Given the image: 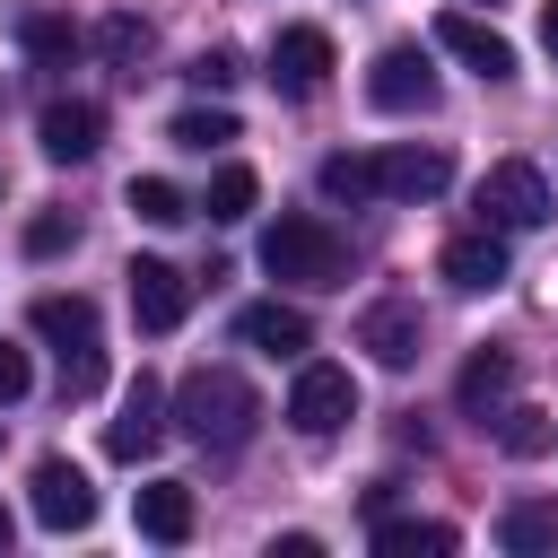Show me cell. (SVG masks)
Returning <instances> with one entry per match:
<instances>
[{"mask_svg":"<svg viewBox=\"0 0 558 558\" xmlns=\"http://www.w3.org/2000/svg\"><path fill=\"white\" fill-rule=\"evenodd\" d=\"M166 418L192 436V445H244L253 436V418H262V401H253V384L235 375V366H192L183 384H174V401H166Z\"/></svg>","mask_w":558,"mask_h":558,"instance_id":"obj_1","label":"cell"},{"mask_svg":"<svg viewBox=\"0 0 558 558\" xmlns=\"http://www.w3.org/2000/svg\"><path fill=\"white\" fill-rule=\"evenodd\" d=\"M262 270L288 279V288H340L349 279V244L323 227V218H279L262 235Z\"/></svg>","mask_w":558,"mask_h":558,"instance_id":"obj_2","label":"cell"},{"mask_svg":"<svg viewBox=\"0 0 558 558\" xmlns=\"http://www.w3.org/2000/svg\"><path fill=\"white\" fill-rule=\"evenodd\" d=\"M35 331L61 349V392L87 401L105 384V349H96V305L87 296H35Z\"/></svg>","mask_w":558,"mask_h":558,"instance_id":"obj_3","label":"cell"},{"mask_svg":"<svg viewBox=\"0 0 558 558\" xmlns=\"http://www.w3.org/2000/svg\"><path fill=\"white\" fill-rule=\"evenodd\" d=\"M541 218H549V174L532 157H497L480 174V227L514 235V227H541Z\"/></svg>","mask_w":558,"mask_h":558,"instance_id":"obj_4","label":"cell"},{"mask_svg":"<svg viewBox=\"0 0 558 558\" xmlns=\"http://www.w3.org/2000/svg\"><path fill=\"white\" fill-rule=\"evenodd\" d=\"M349 418H357V375H349V366L305 357V366H296V384H288V427H296V436H340Z\"/></svg>","mask_w":558,"mask_h":558,"instance_id":"obj_5","label":"cell"},{"mask_svg":"<svg viewBox=\"0 0 558 558\" xmlns=\"http://www.w3.org/2000/svg\"><path fill=\"white\" fill-rule=\"evenodd\" d=\"M366 105L375 113H436V61L418 44H384L366 61Z\"/></svg>","mask_w":558,"mask_h":558,"instance_id":"obj_6","label":"cell"},{"mask_svg":"<svg viewBox=\"0 0 558 558\" xmlns=\"http://www.w3.org/2000/svg\"><path fill=\"white\" fill-rule=\"evenodd\" d=\"M26 497H35V523L44 532H87L96 523V488H87V471L70 453H44L35 480H26Z\"/></svg>","mask_w":558,"mask_h":558,"instance_id":"obj_7","label":"cell"},{"mask_svg":"<svg viewBox=\"0 0 558 558\" xmlns=\"http://www.w3.org/2000/svg\"><path fill=\"white\" fill-rule=\"evenodd\" d=\"M157 445H166V384H157V375H131L122 418L105 427V453H113V462H148Z\"/></svg>","mask_w":558,"mask_h":558,"instance_id":"obj_8","label":"cell"},{"mask_svg":"<svg viewBox=\"0 0 558 558\" xmlns=\"http://www.w3.org/2000/svg\"><path fill=\"white\" fill-rule=\"evenodd\" d=\"M436 44H445L471 78H488V87H506V78H514V44H506L497 26H480L471 9H445V17H436Z\"/></svg>","mask_w":558,"mask_h":558,"instance_id":"obj_9","label":"cell"},{"mask_svg":"<svg viewBox=\"0 0 558 558\" xmlns=\"http://www.w3.org/2000/svg\"><path fill=\"white\" fill-rule=\"evenodd\" d=\"M331 78V35L323 26H279L270 35V87L279 96H323Z\"/></svg>","mask_w":558,"mask_h":558,"instance_id":"obj_10","label":"cell"},{"mask_svg":"<svg viewBox=\"0 0 558 558\" xmlns=\"http://www.w3.org/2000/svg\"><path fill=\"white\" fill-rule=\"evenodd\" d=\"M131 314H140V331H174L183 314H192V279L174 270V262H157V253H140L131 270Z\"/></svg>","mask_w":558,"mask_h":558,"instance_id":"obj_11","label":"cell"},{"mask_svg":"<svg viewBox=\"0 0 558 558\" xmlns=\"http://www.w3.org/2000/svg\"><path fill=\"white\" fill-rule=\"evenodd\" d=\"M418 340H427V323H418V305H401V296H384V305H366L357 314V349L375 357V366H418Z\"/></svg>","mask_w":558,"mask_h":558,"instance_id":"obj_12","label":"cell"},{"mask_svg":"<svg viewBox=\"0 0 558 558\" xmlns=\"http://www.w3.org/2000/svg\"><path fill=\"white\" fill-rule=\"evenodd\" d=\"M436 270H445V288H462V296H488V288H506V235H497V227H471V235H453V244L436 253Z\"/></svg>","mask_w":558,"mask_h":558,"instance_id":"obj_13","label":"cell"},{"mask_svg":"<svg viewBox=\"0 0 558 558\" xmlns=\"http://www.w3.org/2000/svg\"><path fill=\"white\" fill-rule=\"evenodd\" d=\"M35 140H44V157H52V166H87V157H96V140H105V113H96L87 96H61V105H44Z\"/></svg>","mask_w":558,"mask_h":558,"instance_id":"obj_14","label":"cell"},{"mask_svg":"<svg viewBox=\"0 0 558 558\" xmlns=\"http://www.w3.org/2000/svg\"><path fill=\"white\" fill-rule=\"evenodd\" d=\"M445 183H453V157L445 148H418L410 140V148H384L375 157V192H392V201H436Z\"/></svg>","mask_w":558,"mask_h":558,"instance_id":"obj_15","label":"cell"},{"mask_svg":"<svg viewBox=\"0 0 558 558\" xmlns=\"http://www.w3.org/2000/svg\"><path fill=\"white\" fill-rule=\"evenodd\" d=\"M235 340L262 349V357H305V349H314V323L270 296V305H244V314H235Z\"/></svg>","mask_w":558,"mask_h":558,"instance_id":"obj_16","label":"cell"},{"mask_svg":"<svg viewBox=\"0 0 558 558\" xmlns=\"http://www.w3.org/2000/svg\"><path fill=\"white\" fill-rule=\"evenodd\" d=\"M497 549L514 558H558V497H514L497 514Z\"/></svg>","mask_w":558,"mask_h":558,"instance_id":"obj_17","label":"cell"},{"mask_svg":"<svg viewBox=\"0 0 558 558\" xmlns=\"http://www.w3.org/2000/svg\"><path fill=\"white\" fill-rule=\"evenodd\" d=\"M131 514H140V532L166 541V549L192 541V488H183V480H148V488L131 497Z\"/></svg>","mask_w":558,"mask_h":558,"instance_id":"obj_18","label":"cell"},{"mask_svg":"<svg viewBox=\"0 0 558 558\" xmlns=\"http://www.w3.org/2000/svg\"><path fill=\"white\" fill-rule=\"evenodd\" d=\"M506 384H514V357H506V349H471L462 375H453V401H462L471 418H488V410L506 401Z\"/></svg>","mask_w":558,"mask_h":558,"instance_id":"obj_19","label":"cell"},{"mask_svg":"<svg viewBox=\"0 0 558 558\" xmlns=\"http://www.w3.org/2000/svg\"><path fill=\"white\" fill-rule=\"evenodd\" d=\"M166 140H174V148H192V157H209V148H227V140H244V122H235L227 105H183V113L166 122Z\"/></svg>","mask_w":558,"mask_h":558,"instance_id":"obj_20","label":"cell"},{"mask_svg":"<svg viewBox=\"0 0 558 558\" xmlns=\"http://www.w3.org/2000/svg\"><path fill=\"white\" fill-rule=\"evenodd\" d=\"M375 549H384V558H453V523L392 514V523H375Z\"/></svg>","mask_w":558,"mask_h":558,"instance_id":"obj_21","label":"cell"},{"mask_svg":"<svg viewBox=\"0 0 558 558\" xmlns=\"http://www.w3.org/2000/svg\"><path fill=\"white\" fill-rule=\"evenodd\" d=\"M253 201H262V183H253V166H218V174H209V192H201V209H209V227H235V218H253Z\"/></svg>","mask_w":558,"mask_h":558,"instance_id":"obj_22","label":"cell"},{"mask_svg":"<svg viewBox=\"0 0 558 558\" xmlns=\"http://www.w3.org/2000/svg\"><path fill=\"white\" fill-rule=\"evenodd\" d=\"M17 44H26L35 61H70V52H78V26L52 17V9H26V17H17Z\"/></svg>","mask_w":558,"mask_h":558,"instance_id":"obj_23","label":"cell"},{"mask_svg":"<svg viewBox=\"0 0 558 558\" xmlns=\"http://www.w3.org/2000/svg\"><path fill=\"white\" fill-rule=\"evenodd\" d=\"M314 183H323V201H375V157H349V148H331Z\"/></svg>","mask_w":558,"mask_h":558,"instance_id":"obj_24","label":"cell"},{"mask_svg":"<svg viewBox=\"0 0 558 558\" xmlns=\"http://www.w3.org/2000/svg\"><path fill=\"white\" fill-rule=\"evenodd\" d=\"M131 218H148V227H183V218H192V201H183L166 174H140V183H131Z\"/></svg>","mask_w":558,"mask_h":558,"instance_id":"obj_25","label":"cell"},{"mask_svg":"<svg viewBox=\"0 0 558 558\" xmlns=\"http://www.w3.org/2000/svg\"><path fill=\"white\" fill-rule=\"evenodd\" d=\"M497 445H506L514 462H532V453L558 445V427H549V410H506V418H497Z\"/></svg>","mask_w":558,"mask_h":558,"instance_id":"obj_26","label":"cell"},{"mask_svg":"<svg viewBox=\"0 0 558 558\" xmlns=\"http://www.w3.org/2000/svg\"><path fill=\"white\" fill-rule=\"evenodd\" d=\"M96 52H105L113 70H140V52H148V26H140V17H105V26H96Z\"/></svg>","mask_w":558,"mask_h":558,"instance_id":"obj_27","label":"cell"},{"mask_svg":"<svg viewBox=\"0 0 558 558\" xmlns=\"http://www.w3.org/2000/svg\"><path fill=\"white\" fill-rule=\"evenodd\" d=\"M70 244H78V218H61V209L26 218V253H35V262H52V253H70Z\"/></svg>","mask_w":558,"mask_h":558,"instance_id":"obj_28","label":"cell"},{"mask_svg":"<svg viewBox=\"0 0 558 558\" xmlns=\"http://www.w3.org/2000/svg\"><path fill=\"white\" fill-rule=\"evenodd\" d=\"M26 384H35V366H26V349H17V340H0V401H17Z\"/></svg>","mask_w":558,"mask_h":558,"instance_id":"obj_29","label":"cell"},{"mask_svg":"<svg viewBox=\"0 0 558 558\" xmlns=\"http://www.w3.org/2000/svg\"><path fill=\"white\" fill-rule=\"evenodd\" d=\"M192 87H235V52H201L192 61Z\"/></svg>","mask_w":558,"mask_h":558,"instance_id":"obj_30","label":"cell"},{"mask_svg":"<svg viewBox=\"0 0 558 558\" xmlns=\"http://www.w3.org/2000/svg\"><path fill=\"white\" fill-rule=\"evenodd\" d=\"M314 549H323L314 532H279V541H270V558H314Z\"/></svg>","mask_w":558,"mask_h":558,"instance_id":"obj_31","label":"cell"},{"mask_svg":"<svg viewBox=\"0 0 558 558\" xmlns=\"http://www.w3.org/2000/svg\"><path fill=\"white\" fill-rule=\"evenodd\" d=\"M541 44H549V61H558V0L541 9Z\"/></svg>","mask_w":558,"mask_h":558,"instance_id":"obj_32","label":"cell"},{"mask_svg":"<svg viewBox=\"0 0 558 558\" xmlns=\"http://www.w3.org/2000/svg\"><path fill=\"white\" fill-rule=\"evenodd\" d=\"M9 532H17V523H9V506H0V549H9Z\"/></svg>","mask_w":558,"mask_h":558,"instance_id":"obj_33","label":"cell"}]
</instances>
